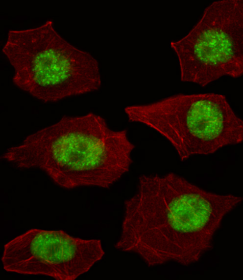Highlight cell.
Returning a JSON list of instances; mask_svg holds the SVG:
<instances>
[{"label":"cell","instance_id":"1","mask_svg":"<svg viewBox=\"0 0 243 280\" xmlns=\"http://www.w3.org/2000/svg\"><path fill=\"white\" fill-rule=\"evenodd\" d=\"M242 201L205 190L172 172L142 175L137 191L124 201L115 247L137 254L149 267L191 265L213 249L224 218Z\"/></svg>","mask_w":243,"mask_h":280},{"label":"cell","instance_id":"2","mask_svg":"<svg viewBox=\"0 0 243 280\" xmlns=\"http://www.w3.org/2000/svg\"><path fill=\"white\" fill-rule=\"evenodd\" d=\"M135 145L94 113L65 116L7 149L2 158L20 169L37 168L58 186L109 188L127 171Z\"/></svg>","mask_w":243,"mask_h":280},{"label":"cell","instance_id":"3","mask_svg":"<svg viewBox=\"0 0 243 280\" xmlns=\"http://www.w3.org/2000/svg\"><path fill=\"white\" fill-rule=\"evenodd\" d=\"M18 87L45 103L98 90L97 60L74 47L47 21L35 28L10 30L2 48Z\"/></svg>","mask_w":243,"mask_h":280},{"label":"cell","instance_id":"4","mask_svg":"<svg viewBox=\"0 0 243 280\" xmlns=\"http://www.w3.org/2000/svg\"><path fill=\"white\" fill-rule=\"evenodd\" d=\"M129 121L165 137L181 161L208 155L243 140V122L226 97L215 93L179 94L124 109Z\"/></svg>","mask_w":243,"mask_h":280},{"label":"cell","instance_id":"5","mask_svg":"<svg viewBox=\"0 0 243 280\" xmlns=\"http://www.w3.org/2000/svg\"><path fill=\"white\" fill-rule=\"evenodd\" d=\"M183 82L204 87L222 76L243 74V1L222 0L206 7L187 35L172 41Z\"/></svg>","mask_w":243,"mask_h":280},{"label":"cell","instance_id":"6","mask_svg":"<svg viewBox=\"0 0 243 280\" xmlns=\"http://www.w3.org/2000/svg\"><path fill=\"white\" fill-rule=\"evenodd\" d=\"M99 239H84L62 230L29 229L4 246V270L22 275L74 280L104 255Z\"/></svg>","mask_w":243,"mask_h":280}]
</instances>
